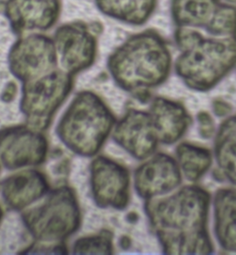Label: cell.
<instances>
[{
	"instance_id": "6da1fadb",
	"label": "cell",
	"mask_w": 236,
	"mask_h": 255,
	"mask_svg": "<svg viewBox=\"0 0 236 255\" xmlns=\"http://www.w3.org/2000/svg\"><path fill=\"white\" fill-rule=\"evenodd\" d=\"M210 193L185 186L169 196L148 200L146 212L166 255H210L208 230Z\"/></svg>"
},
{
	"instance_id": "2e32d148",
	"label": "cell",
	"mask_w": 236,
	"mask_h": 255,
	"mask_svg": "<svg viewBox=\"0 0 236 255\" xmlns=\"http://www.w3.org/2000/svg\"><path fill=\"white\" fill-rule=\"evenodd\" d=\"M215 234L226 251L236 252V189H222L214 198Z\"/></svg>"
},
{
	"instance_id": "52a82bcc",
	"label": "cell",
	"mask_w": 236,
	"mask_h": 255,
	"mask_svg": "<svg viewBox=\"0 0 236 255\" xmlns=\"http://www.w3.org/2000/svg\"><path fill=\"white\" fill-rule=\"evenodd\" d=\"M58 59L54 39L41 33L19 37L8 55L13 75L25 83L56 70Z\"/></svg>"
},
{
	"instance_id": "277c9868",
	"label": "cell",
	"mask_w": 236,
	"mask_h": 255,
	"mask_svg": "<svg viewBox=\"0 0 236 255\" xmlns=\"http://www.w3.org/2000/svg\"><path fill=\"white\" fill-rule=\"evenodd\" d=\"M114 119L93 94L81 93L72 101L58 127L60 139L73 152L95 154L107 138Z\"/></svg>"
},
{
	"instance_id": "9a60e30c",
	"label": "cell",
	"mask_w": 236,
	"mask_h": 255,
	"mask_svg": "<svg viewBox=\"0 0 236 255\" xmlns=\"http://www.w3.org/2000/svg\"><path fill=\"white\" fill-rule=\"evenodd\" d=\"M47 190L45 178L33 170L15 174L2 186V195L12 209L20 210L42 197Z\"/></svg>"
},
{
	"instance_id": "8992f818",
	"label": "cell",
	"mask_w": 236,
	"mask_h": 255,
	"mask_svg": "<svg viewBox=\"0 0 236 255\" xmlns=\"http://www.w3.org/2000/svg\"><path fill=\"white\" fill-rule=\"evenodd\" d=\"M71 89L70 73L53 70L36 80L26 82L21 110L31 127L45 128Z\"/></svg>"
},
{
	"instance_id": "e0dca14e",
	"label": "cell",
	"mask_w": 236,
	"mask_h": 255,
	"mask_svg": "<svg viewBox=\"0 0 236 255\" xmlns=\"http://www.w3.org/2000/svg\"><path fill=\"white\" fill-rule=\"evenodd\" d=\"M222 3V0H172V20L176 27L206 31Z\"/></svg>"
},
{
	"instance_id": "5bb4252c",
	"label": "cell",
	"mask_w": 236,
	"mask_h": 255,
	"mask_svg": "<svg viewBox=\"0 0 236 255\" xmlns=\"http://www.w3.org/2000/svg\"><path fill=\"white\" fill-rule=\"evenodd\" d=\"M149 114L159 142L164 144L178 141L191 124V118L186 109L181 104L165 98L154 100Z\"/></svg>"
},
{
	"instance_id": "ffe728a7",
	"label": "cell",
	"mask_w": 236,
	"mask_h": 255,
	"mask_svg": "<svg viewBox=\"0 0 236 255\" xmlns=\"http://www.w3.org/2000/svg\"><path fill=\"white\" fill-rule=\"evenodd\" d=\"M176 161L182 175L187 180L195 182L210 169L212 153L204 147L184 142L176 148Z\"/></svg>"
},
{
	"instance_id": "4fadbf2b",
	"label": "cell",
	"mask_w": 236,
	"mask_h": 255,
	"mask_svg": "<svg viewBox=\"0 0 236 255\" xmlns=\"http://www.w3.org/2000/svg\"><path fill=\"white\" fill-rule=\"evenodd\" d=\"M114 139L137 159L154 154L159 143L158 135L149 112L129 110L115 128Z\"/></svg>"
},
{
	"instance_id": "5b68a950",
	"label": "cell",
	"mask_w": 236,
	"mask_h": 255,
	"mask_svg": "<svg viewBox=\"0 0 236 255\" xmlns=\"http://www.w3.org/2000/svg\"><path fill=\"white\" fill-rule=\"evenodd\" d=\"M23 219L32 236L43 243L60 242L75 232L79 211L75 195L68 188L51 192L38 206L24 214Z\"/></svg>"
},
{
	"instance_id": "603a6c76",
	"label": "cell",
	"mask_w": 236,
	"mask_h": 255,
	"mask_svg": "<svg viewBox=\"0 0 236 255\" xmlns=\"http://www.w3.org/2000/svg\"><path fill=\"white\" fill-rule=\"evenodd\" d=\"M198 122H199V131L202 137H204L206 139L211 138L213 135L215 126H214V122L213 120L211 119V116L208 113H200L198 115Z\"/></svg>"
},
{
	"instance_id": "d4e9b609",
	"label": "cell",
	"mask_w": 236,
	"mask_h": 255,
	"mask_svg": "<svg viewBox=\"0 0 236 255\" xmlns=\"http://www.w3.org/2000/svg\"><path fill=\"white\" fill-rule=\"evenodd\" d=\"M2 216V212H1V209H0V217Z\"/></svg>"
},
{
	"instance_id": "cb8c5ba5",
	"label": "cell",
	"mask_w": 236,
	"mask_h": 255,
	"mask_svg": "<svg viewBox=\"0 0 236 255\" xmlns=\"http://www.w3.org/2000/svg\"><path fill=\"white\" fill-rule=\"evenodd\" d=\"M225 2L229 3L231 5H234L236 6V0H225Z\"/></svg>"
},
{
	"instance_id": "9c48e42d",
	"label": "cell",
	"mask_w": 236,
	"mask_h": 255,
	"mask_svg": "<svg viewBox=\"0 0 236 255\" xmlns=\"http://www.w3.org/2000/svg\"><path fill=\"white\" fill-rule=\"evenodd\" d=\"M46 151L45 138L38 131L19 127L0 133V159L7 169L39 165Z\"/></svg>"
},
{
	"instance_id": "8fae6325",
	"label": "cell",
	"mask_w": 236,
	"mask_h": 255,
	"mask_svg": "<svg viewBox=\"0 0 236 255\" xmlns=\"http://www.w3.org/2000/svg\"><path fill=\"white\" fill-rule=\"evenodd\" d=\"M182 181L177 161L165 153H158L143 163L135 172V188L144 199L167 195Z\"/></svg>"
},
{
	"instance_id": "7c38bea8",
	"label": "cell",
	"mask_w": 236,
	"mask_h": 255,
	"mask_svg": "<svg viewBox=\"0 0 236 255\" xmlns=\"http://www.w3.org/2000/svg\"><path fill=\"white\" fill-rule=\"evenodd\" d=\"M59 0H6L4 14L19 36L32 31H46L58 21Z\"/></svg>"
},
{
	"instance_id": "7402d4cb",
	"label": "cell",
	"mask_w": 236,
	"mask_h": 255,
	"mask_svg": "<svg viewBox=\"0 0 236 255\" xmlns=\"http://www.w3.org/2000/svg\"><path fill=\"white\" fill-rule=\"evenodd\" d=\"M74 253L78 255H109L112 253V242L108 235L83 238L74 246Z\"/></svg>"
},
{
	"instance_id": "44dd1931",
	"label": "cell",
	"mask_w": 236,
	"mask_h": 255,
	"mask_svg": "<svg viewBox=\"0 0 236 255\" xmlns=\"http://www.w3.org/2000/svg\"><path fill=\"white\" fill-rule=\"evenodd\" d=\"M205 32L216 36L236 35V6L223 2Z\"/></svg>"
},
{
	"instance_id": "ba28073f",
	"label": "cell",
	"mask_w": 236,
	"mask_h": 255,
	"mask_svg": "<svg viewBox=\"0 0 236 255\" xmlns=\"http://www.w3.org/2000/svg\"><path fill=\"white\" fill-rule=\"evenodd\" d=\"M58 58L66 72L73 74L93 63L97 51L95 35L81 21L58 27L54 35Z\"/></svg>"
},
{
	"instance_id": "3957f363",
	"label": "cell",
	"mask_w": 236,
	"mask_h": 255,
	"mask_svg": "<svg viewBox=\"0 0 236 255\" xmlns=\"http://www.w3.org/2000/svg\"><path fill=\"white\" fill-rule=\"evenodd\" d=\"M172 55L159 33L147 30L127 39L108 59V69L122 88L147 93L164 83L170 74Z\"/></svg>"
},
{
	"instance_id": "7a4b0ae2",
	"label": "cell",
	"mask_w": 236,
	"mask_h": 255,
	"mask_svg": "<svg viewBox=\"0 0 236 255\" xmlns=\"http://www.w3.org/2000/svg\"><path fill=\"white\" fill-rule=\"evenodd\" d=\"M174 40L180 50L176 73L191 89L213 88L236 66V35H205L198 29L176 27Z\"/></svg>"
},
{
	"instance_id": "ac0fdd59",
	"label": "cell",
	"mask_w": 236,
	"mask_h": 255,
	"mask_svg": "<svg viewBox=\"0 0 236 255\" xmlns=\"http://www.w3.org/2000/svg\"><path fill=\"white\" fill-rule=\"evenodd\" d=\"M98 9L110 18L131 25H142L153 16L157 0H95Z\"/></svg>"
},
{
	"instance_id": "30bf717a",
	"label": "cell",
	"mask_w": 236,
	"mask_h": 255,
	"mask_svg": "<svg viewBox=\"0 0 236 255\" xmlns=\"http://www.w3.org/2000/svg\"><path fill=\"white\" fill-rule=\"evenodd\" d=\"M128 170L112 160L98 158L91 165V189L96 203L102 207L123 209L129 199Z\"/></svg>"
},
{
	"instance_id": "d6986e66",
	"label": "cell",
	"mask_w": 236,
	"mask_h": 255,
	"mask_svg": "<svg viewBox=\"0 0 236 255\" xmlns=\"http://www.w3.org/2000/svg\"><path fill=\"white\" fill-rule=\"evenodd\" d=\"M214 152L221 174L236 185V115L225 120L219 128Z\"/></svg>"
}]
</instances>
